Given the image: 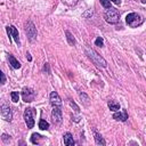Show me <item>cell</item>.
I'll return each mask as SVG.
<instances>
[{
    "instance_id": "7a4b0ae2",
    "label": "cell",
    "mask_w": 146,
    "mask_h": 146,
    "mask_svg": "<svg viewBox=\"0 0 146 146\" xmlns=\"http://www.w3.org/2000/svg\"><path fill=\"white\" fill-rule=\"evenodd\" d=\"M125 22L130 27H137L144 23V17L137 13H130L125 16Z\"/></svg>"
},
{
    "instance_id": "ac0fdd59",
    "label": "cell",
    "mask_w": 146,
    "mask_h": 146,
    "mask_svg": "<svg viewBox=\"0 0 146 146\" xmlns=\"http://www.w3.org/2000/svg\"><path fill=\"white\" fill-rule=\"evenodd\" d=\"M40 138H41V136H40L39 133H33L32 137H31V141H32L33 144H39Z\"/></svg>"
},
{
    "instance_id": "5b68a950",
    "label": "cell",
    "mask_w": 146,
    "mask_h": 146,
    "mask_svg": "<svg viewBox=\"0 0 146 146\" xmlns=\"http://www.w3.org/2000/svg\"><path fill=\"white\" fill-rule=\"evenodd\" d=\"M51 119H52V122L56 123V124H60V123H62V121H63L62 106H52Z\"/></svg>"
},
{
    "instance_id": "7c38bea8",
    "label": "cell",
    "mask_w": 146,
    "mask_h": 146,
    "mask_svg": "<svg viewBox=\"0 0 146 146\" xmlns=\"http://www.w3.org/2000/svg\"><path fill=\"white\" fill-rule=\"evenodd\" d=\"M8 60H9V64L11 65V67L13 68H19L21 67V63L13 56V55H8Z\"/></svg>"
},
{
    "instance_id": "e0dca14e",
    "label": "cell",
    "mask_w": 146,
    "mask_h": 146,
    "mask_svg": "<svg viewBox=\"0 0 146 146\" xmlns=\"http://www.w3.org/2000/svg\"><path fill=\"white\" fill-rule=\"evenodd\" d=\"M65 34H66V39H67L68 43H70V44H74V43H75V39H74V38H73V35L71 34V32L66 31V32H65Z\"/></svg>"
},
{
    "instance_id": "484cf974",
    "label": "cell",
    "mask_w": 146,
    "mask_h": 146,
    "mask_svg": "<svg viewBox=\"0 0 146 146\" xmlns=\"http://www.w3.org/2000/svg\"><path fill=\"white\" fill-rule=\"evenodd\" d=\"M110 1H112V2H115V3H117V2H119L117 0H110Z\"/></svg>"
},
{
    "instance_id": "cb8c5ba5",
    "label": "cell",
    "mask_w": 146,
    "mask_h": 146,
    "mask_svg": "<svg viewBox=\"0 0 146 146\" xmlns=\"http://www.w3.org/2000/svg\"><path fill=\"white\" fill-rule=\"evenodd\" d=\"M44 70H47V72H48V73H50V71H49V64H48V63H46V64H44Z\"/></svg>"
},
{
    "instance_id": "9a60e30c",
    "label": "cell",
    "mask_w": 146,
    "mask_h": 146,
    "mask_svg": "<svg viewBox=\"0 0 146 146\" xmlns=\"http://www.w3.org/2000/svg\"><path fill=\"white\" fill-rule=\"evenodd\" d=\"M107 105H108V108H110L111 111H113V112H116V111L120 110L119 103H116V102H114V100H108Z\"/></svg>"
},
{
    "instance_id": "7402d4cb",
    "label": "cell",
    "mask_w": 146,
    "mask_h": 146,
    "mask_svg": "<svg viewBox=\"0 0 146 146\" xmlns=\"http://www.w3.org/2000/svg\"><path fill=\"white\" fill-rule=\"evenodd\" d=\"M68 103H70V105H71L72 107H74V111H75V112H79V111H80V108H79V106H78V105H76V104H75L74 102H72V100H70Z\"/></svg>"
},
{
    "instance_id": "8fae6325",
    "label": "cell",
    "mask_w": 146,
    "mask_h": 146,
    "mask_svg": "<svg viewBox=\"0 0 146 146\" xmlns=\"http://www.w3.org/2000/svg\"><path fill=\"white\" fill-rule=\"evenodd\" d=\"M113 119H115L116 121H122V122H124V121H127V119H128V113H127L125 110H122V111H120V112L114 113V114H113Z\"/></svg>"
},
{
    "instance_id": "44dd1931",
    "label": "cell",
    "mask_w": 146,
    "mask_h": 146,
    "mask_svg": "<svg viewBox=\"0 0 146 146\" xmlns=\"http://www.w3.org/2000/svg\"><path fill=\"white\" fill-rule=\"evenodd\" d=\"M95 44L98 46V47H103V46H104V40H103L100 36H98V38L96 39V41H95Z\"/></svg>"
},
{
    "instance_id": "3957f363",
    "label": "cell",
    "mask_w": 146,
    "mask_h": 146,
    "mask_svg": "<svg viewBox=\"0 0 146 146\" xmlns=\"http://www.w3.org/2000/svg\"><path fill=\"white\" fill-rule=\"evenodd\" d=\"M104 17H105V21L110 24H116L120 19V13L116 8H108L105 14H104Z\"/></svg>"
},
{
    "instance_id": "ffe728a7",
    "label": "cell",
    "mask_w": 146,
    "mask_h": 146,
    "mask_svg": "<svg viewBox=\"0 0 146 146\" xmlns=\"http://www.w3.org/2000/svg\"><path fill=\"white\" fill-rule=\"evenodd\" d=\"M99 1H100L102 6H103L104 8H106V9L111 8V1H110V0H99Z\"/></svg>"
},
{
    "instance_id": "6da1fadb",
    "label": "cell",
    "mask_w": 146,
    "mask_h": 146,
    "mask_svg": "<svg viewBox=\"0 0 146 146\" xmlns=\"http://www.w3.org/2000/svg\"><path fill=\"white\" fill-rule=\"evenodd\" d=\"M86 54H87V56L89 57V59H90L97 67H106V66H107L106 60H105L97 51H95L94 49H91V48H89V47H86Z\"/></svg>"
},
{
    "instance_id": "277c9868",
    "label": "cell",
    "mask_w": 146,
    "mask_h": 146,
    "mask_svg": "<svg viewBox=\"0 0 146 146\" xmlns=\"http://www.w3.org/2000/svg\"><path fill=\"white\" fill-rule=\"evenodd\" d=\"M25 33L29 38L30 41H34L36 39V35H38V32H36V27L35 25L33 24V22L29 21L25 25Z\"/></svg>"
},
{
    "instance_id": "ba28073f",
    "label": "cell",
    "mask_w": 146,
    "mask_h": 146,
    "mask_svg": "<svg viewBox=\"0 0 146 146\" xmlns=\"http://www.w3.org/2000/svg\"><path fill=\"white\" fill-rule=\"evenodd\" d=\"M7 32H8V35H9V40H10V36H13V39L15 40L16 44L19 47L21 46V41H19V36H18V31L17 29L14 26V25H10V26H7Z\"/></svg>"
},
{
    "instance_id": "603a6c76",
    "label": "cell",
    "mask_w": 146,
    "mask_h": 146,
    "mask_svg": "<svg viewBox=\"0 0 146 146\" xmlns=\"http://www.w3.org/2000/svg\"><path fill=\"white\" fill-rule=\"evenodd\" d=\"M0 75H1V84H5V83H6V76H5V73H3V72H0Z\"/></svg>"
},
{
    "instance_id": "9c48e42d",
    "label": "cell",
    "mask_w": 146,
    "mask_h": 146,
    "mask_svg": "<svg viewBox=\"0 0 146 146\" xmlns=\"http://www.w3.org/2000/svg\"><path fill=\"white\" fill-rule=\"evenodd\" d=\"M1 115L6 121H11L13 119V113H11V108L7 105V104H2L1 105Z\"/></svg>"
},
{
    "instance_id": "d6986e66",
    "label": "cell",
    "mask_w": 146,
    "mask_h": 146,
    "mask_svg": "<svg viewBox=\"0 0 146 146\" xmlns=\"http://www.w3.org/2000/svg\"><path fill=\"white\" fill-rule=\"evenodd\" d=\"M10 96H11V100H13L14 103H17V102H18L19 95H18L17 91H11V92H10Z\"/></svg>"
},
{
    "instance_id": "30bf717a",
    "label": "cell",
    "mask_w": 146,
    "mask_h": 146,
    "mask_svg": "<svg viewBox=\"0 0 146 146\" xmlns=\"http://www.w3.org/2000/svg\"><path fill=\"white\" fill-rule=\"evenodd\" d=\"M50 103L52 106H62V99L56 91H52L50 94Z\"/></svg>"
},
{
    "instance_id": "5bb4252c",
    "label": "cell",
    "mask_w": 146,
    "mask_h": 146,
    "mask_svg": "<svg viewBox=\"0 0 146 146\" xmlns=\"http://www.w3.org/2000/svg\"><path fill=\"white\" fill-rule=\"evenodd\" d=\"M63 137H64V144H65L66 146H73V145H74L73 137H72V135H71L70 132H66Z\"/></svg>"
},
{
    "instance_id": "52a82bcc",
    "label": "cell",
    "mask_w": 146,
    "mask_h": 146,
    "mask_svg": "<svg viewBox=\"0 0 146 146\" xmlns=\"http://www.w3.org/2000/svg\"><path fill=\"white\" fill-rule=\"evenodd\" d=\"M22 97H23V100L26 102V103H31L34 100V97H35V92L33 89L31 88H24L23 91H22Z\"/></svg>"
},
{
    "instance_id": "d4e9b609",
    "label": "cell",
    "mask_w": 146,
    "mask_h": 146,
    "mask_svg": "<svg viewBox=\"0 0 146 146\" xmlns=\"http://www.w3.org/2000/svg\"><path fill=\"white\" fill-rule=\"evenodd\" d=\"M26 58H27V59H29V60H31V59H32V58H31V56H30V54H29V52H27V54H26Z\"/></svg>"
},
{
    "instance_id": "4fadbf2b",
    "label": "cell",
    "mask_w": 146,
    "mask_h": 146,
    "mask_svg": "<svg viewBox=\"0 0 146 146\" xmlns=\"http://www.w3.org/2000/svg\"><path fill=\"white\" fill-rule=\"evenodd\" d=\"M94 137H95V141H96L97 145H102V146H104V145L106 144V141L104 140V138L102 137V135L98 133L96 130H94Z\"/></svg>"
},
{
    "instance_id": "8992f818",
    "label": "cell",
    "mask_w": 146,
    "mask_h": 146,
    "mask_svg": "<svg viewBox=\"0 0 146 146\" xmlns=\"http://www.w3.org/2000/svg\"><path fill=\"white\" fill-rule=\"evenodd\" d=\"M24 120L29 129L34 127V119H33V108H26L24 112Z\"/></svg>"
},
{
    "instance_id": "2e32d148",
    "label": "cell",
    "mask_w": 146,
    "mask_h": 146,
    "mask_svg": "<svg viewBox=\"0 0 146 146\" xmlns=\"http://www.w3.org/2000/svg\"><path fill=\"white\" fill-rule=\"evenodd\" d=\"M39 128L41 130H47L49 128V123L47 121H44V120H40L39 121Z\"/></svg>"
}]
</instances>
